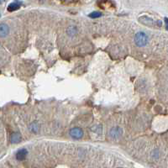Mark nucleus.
<instances>
[{"instance_id": "6", "label": "nucleus", "mask_w": 168, "mask_h": 168, "mask_svg": "<svg viewBox=\"0 0 168 168\" xmlns=\"http://www.w3.org/2000/svg\"><path fill=\"white\" fill-rule=\"evenodd\" d=\"M20 135L18 133H14L13 135H11V141L12 143H18V141H20Z\"/></svg>"}, {"instance_id": "1", "label": "nucleus", "mask_w": 168, "mask_h": 168, "mask_svg": "<svg viewBox=\"0 0 168 168\" xmlns=\"http://www.w3.org/2000/svg\"><path fill=\"white\" fill-rule=\"evenodd\" d=\"M135 42L138 46H145L148 42V36L144 32H138L135 35Z\"/></svg>"}, {"instance_id": "10", "label": "nucleus", "mask_w": 168, "mask_h": 168, "mask_svg": "<svg viewBox=\"0 0 168 168\" xmlns=\"http://www.w3.org/2000/svg\"><path fill=\"white\" fill-rule=\"evenodd\" d=\"M119 168H122V167H119Z\"/></svg>"}, {"instance_id": "2", "label": "nucleus", "mask_w": 168, "mask_h": 168, "mask_svg": "<svg viewBox=\"0 0 168 168\" xmlns=\"http://www.w3.org/2000/svg\"><path fill=\"white\" fill-rule=\"evenodd\" d=\"M70 135L74 139H80L83 135V132L80 128H73L70 130Z\"/></svg>"}, {"instance_id": "3", "label": "nucleus", "mask_w": 168, "mask_h": 168, "mask_svg": "<svg viewBox=\"0 0 168 168\" xmlns=\"http://www.w3.org/2000/svg\"><path fill=\"white\" fill-rule=\"evenodd\" d=\"M27 153H28V151L26 149H20V150H18L17 154H16V158H17V160L18 161H23V160H25V158L27 156Z\"/></svg>"}, {"instance_id": "7", "label": "nucleus", "mask_w": 168, "mask_h": 168, "mask_svg": "<svg viewBox=\"0 0 168 168\" xmlns=\"http://www.w3.org/2000/svg\"><path fill=\"white\" fill-rule=\"evenodd\" d=\"M110 135H111V136H113V137H116V136H119V135H121V129L118 128V127H116V128H113L112 130H111V132H110Z\"/></svg>"}, {"instance_id": "4", "label": "nucleus", "mask_w": 168, "mask_h": 168, "mask_svg": "<svg viewBox=\"0 0 168 168\" xmlns=\"http://www.w3.org/2000/svg\"><path fill=\"white\" fill-rule=\"evenodd\" d=\"M8 32H9L8 26L4 25V24H2L1 26H0V35H1V37L6 36Z\"/></svg>"}, {"instance_id": "8", "label": "nucleus", "mask_w": 168, "mask_h": 168, "mask_svg": "<svg viewBox=\"0 0 168 168\" xmlns=\"http://www.w3.org/2000/svg\"><path fill=\"white\" fill-rule=\"evenodd\" d=\"M102 15V14L101 13H99V12H93V13H91L90 15H89V17L90 18H99V17H100Z\"/></svg>"}, {"instance_id": "9", "label": "nucleus", "mask_w": 168, "mask_h": 168, "mask_svg": "<svg viewBox=\"0 0 168 168\" xmlns=\"http://www.w3.org/2000/svg\"><path fill=\"white\" fill-rule=\"evenodd\" d=\"M165 22H166V29H168V18H165Z\"/></svg>"}, {"instance_id": "5", "label": "nucleus", "mask_w": 168, "mask_h": 168, "mask_svg": "<svg viewBox=\"0 0 168 168\" xmlns=\"http://www.w3.org/2000/svg\"><path fill=\"white\" fill-rule=\"evenodd\" d=\"M19 7H20V3H18V2L12 3V4H10L8 5V11H15V10H17L18 8H19Z\"/></svg>"}]
</instances>
